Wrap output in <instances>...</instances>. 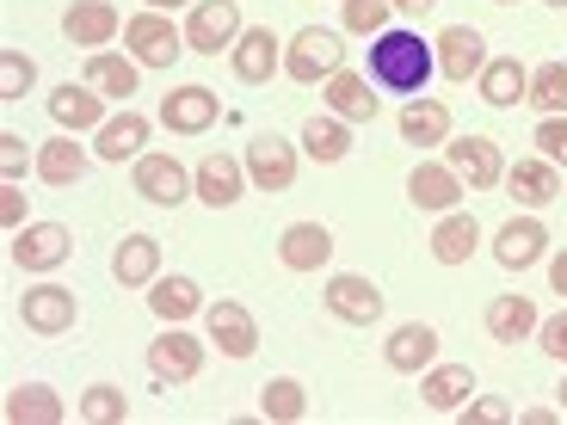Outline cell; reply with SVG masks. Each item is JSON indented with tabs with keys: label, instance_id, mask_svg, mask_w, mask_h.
I'll use <instances>...</instances> for the list:
<instances>
[{
	"label": "cell",
	"instance_id": "ffe728a7",
	"mask_svg": "<svg viewBox=\"0 0 567 425\" xmlns=\"http://www.w3.org/2000/svg\"><path fill=\"white\" fill-rule=\"evenodd\" d=\"M543 247H549V228H543L537 216H512V222L494 235V259L506 271H530L543 259Z\"/></svg>",
	"mask_w": 567,
	"mask_h": 425
},
{
	"label": "cell",
	"instance_id": "83f0119b",
	"mask_svg": "<svg viewBox=\"0 0 567 425\" xmlns=\"http://www.w3.org/2000/svg\"><path fill=\"white\" fill-rule=\"evenodd\" d=\"M50 117H56L62 129H100L105 124V93H93V86H56L50 93Z\"/></svg>",
	"mask_w": 567,
	"mask_h": 425
},
{
	"label": "cell",
	"instance_id": "484cf974",
	"mask_svg": "<svg viewBox=\"0 0 567 425\" xmlns=\"http://www.w3.org/2000/svg\"><path fill=\"white\" fill-rule=\"evenodd\" d=\"M482 321H487V333H494L499 345H525L530 333H537V302L530 297H494Z\"/></svg>",
	"mask_w": 567,
	"mask_h": 425
},
{
	"label": "cell",
	"instance_id": "5b68a950",
	"mask_svg": "<svg viewBox=\"0 0 567 425\" xmlns=\"http://www.w3.org/2000/svg\"><path fill=\"white\" fill-rule=\"evenodd\" d=\"M124 43L136 50L142 69H173V56H185V31H173V19L155 13V7L124 19Z\"/></svg>",
	"mask_w": 567,
	"mask_h": 425
},
{
	"label": "cell",
	"instance_id": "c3c4849f",
	"mask_svg": "<svg viewBox=\"0 0 567 425\" xmlns=\"http://www.w3.org/2000/svg\"><path fill=\"white\" fill-rule=\"evenodd\" d=\"M142 7H155V13H173V7H198V0H142Z\"/></svg>",
	"mask_w": 567,
	"mask_h": 425
},
{
	"label": "cell",
	"instance_id": "4316f807",
	"mask_svg": "<svg viewBox=\"0 0 567 425\" xmlns=\"http://www.w3.org/2000/svg\"><path fill=\"white\" fill-rule=\"evenodd\" d=\"M420 395H425L432 413H456L468 395H475V370L468 364H432L425 370V383H420Z\"/></svg>",
	"mask_w": 567,
	"mask_h": 425
},
{
	"label": "cell",
	"instance_id": "7c38bea8",
	"mask_svg": "<svg viewBox=\"0 0 567 425\" xmlns=\"http://www.w3.org/2000/svg\"><path fill=\"white\" fill-rule=\"evenodd\" d=\"M185 191H192V173L173 155H136V198L161 204V210H179Z\"/></svg>",
	"mask_w": 567,
	"mask_h": 425
},
{
	"label": "cell",
	"instance_id": "30bf717a",
	"mask_svg": "<svg viewBox=\"0 0 567 425\" xmlns=\"http://www.w3.org/2000/svg\"><path fill=\"white\" fill-rule=\"evenodd\" d=\"M204 326H210V345L223 357H254L259 352V326H254V314L241 309V302H204Z\"/></svg>",
	"mask_w": 567,
	"mask_h": 425
},
{
	"label": "cell",
	"instance_id": "e0dca14e",
	"mask_svg": "<svg viewBox=\"0 0 567 425\" xmlns=\"http://www.w3.org/2000/svg\"><path fill=\"white\" fill-rule=\"evenodd\" d=\"M117 31H124V19H117L112 0H74L69 13H62V38L81 43V50H105Z\"/></svg>",
	"mask_w": 567,
	"mask_h": 425
},
{
	"label": "cell",
	"instance_id": "d590c367",
	"mask_svg": "<svg viewBox=\"0 0 567 425\" xmlns=\"http://www.w3.org/2000/svg\"><path fill=\"white\" fill-rule=\"evenodd\" d=\"M302 148H309L321 167H333V160L352 155V129H346V117H309V124H302Z\"/></svg>",
	"mask_w": 567,
	"mask_h": 425
},
{
	"label": "cell",
	"instance_id": "9c48e42d",
	"mask_svg": "<svg viewBox=\"0 0 567 425\" xmlns=\"http://www.w3.org/2000/svg\"><path fill=\"white\" fill-rule=\"evenodd\" d=\"M19 321H25L31 333H69V326L81 321V302H74V290H62V283H31L25 297H19Z\"/></svg>",
	"mask_w": 567,
	"mask_h": 425
},
{
	"label": "cell",
	"instance_id": "3957f363",
	"mask_svg": "<svg viewBox=\"0 0 567 425\" xmlns=\"http://www.w3.org/2000/svg\"><path fill=\"white\" fill-rule=\"evenodd\" d=\"M241 7L235 0H198L192 13H185V50L192 56H223V50H235V38H241Z\"/></svg>",
	"mask_w": 567,
	"mask_h": 425
},
{
	"label": "cell",
	"instance_id": "7bdbcfd3",
	"mask_svg": "<svg viewBox=\"0 0 567 425\" xmlns=\"http://www.w3.org/2000/svg\"><path fill=\"white\" fill-rule=\"evenodd\" d=\"M537 345H543L549 357H561V364H567V309L549 314V321H537Z\"/></svg>",
	"mask_w": 567,
	"mask_h": 425
},
{
	"label": "cell",
	"instance_id": "4fadbf2b",
	"mask_svg": "<svg viewBox=\"0 0 567 425\" xmlns=\"http://www.w3.org/2000/svg\"><path fill=\"white\" fill-rule=\"evenodd\" d=\"M241 160H247V179H254L259 191H290V185H297V148L284 136H254Z\"/></svg>",
	"mask_w": 567,
	"mask_h": 425
},
{
	"label": "cell",
	"instance_id": "681fc988",
	"mask_svg": "<svg viewBox=\"0 0 567 425\" xmlns=\"http://www.w3.org/2000/svg\"><path fill=\"white\" fill-rule=\"evenodd\" d=\"M401 13H425V7H439V0H395Z\"/></svg>",
	"mask_w": 567,
	"mask_h": 425
},
{
	"label": "cell",
	"instance_id": "836d02e7",
	"mask_svg": "<svg viewBox=\"0 0 567 425\" xmlns=\"http://www.w3.org/2000/svg\"><path fill=\"white\" fill-rule=\"evenodd\" d=\"M136 69L142 62L112 56V50H93V56H86V86L105 93V100H130V93H136Z\"/></svg>",
	"mask_w": 567,
	"mask_h": 425
},
{
	"label": "cell",
	"instance_id": "e575fe53",
	"mask_svg": "<svg viewBox=\"0 0 567 425\" xmlns=\"http://www.w3.org/2000/svg\"><path fill=\"white\" fill-rule=\"evenodd\" d=\"M7 419H13V425H62L69 413H62L56 388H43V383H19L13 395H7Z\"/></svg>",
	"mask_w": 567,
	"mask_h": 425
},
{
	"label": "cell",
	"instance_id": "60d3db41",
	"mask_svg": "<svg viewBox=\"0 0 567 425\" xmlns=\"http://www.w3.org/2000/svg\"><path fill=\"white\" fill-rule=\"evenodd\" d=\"M389 13H395V0H346V31H358V38H383L389 31Z\"/></svg>",
	"mask_w": 567,
	"mask_h": 425
},
{
	"label": "cell",
	"instance_id": "f1b7e54d",
	"mask_svg": "<svg viewBox=\"0 0 567 425\" xmlns=\"http://www.w3.org/2000/svg\"><path fill=\"white\" fill-rule=\"evenodd\" d=\"M475 81H482V100L499 105V112L530 93V74H525V62H518V56H487V69L475 74Z\"/></svg>",
	"mask_w": 567,
	"mask_h": 425
},
{
	"label": "cell",
	"instance_id": "4dcf8cb0",
	"mask_svg": "<svg viewBox=\"0 0 567 425\" xmlns=\"http://www.w3.org/2000/svg\"><path fill=\"white\" fill-rule=\"evenodd\" d=\"M142 148H148V117L124 112V117H105L100 124V148H93V155L100 160H136Z\"/></svg>",
	"mask_w": 567,
	"mask_h": 425
},
{
	"label": "cell",
	"instance_id": "f5cc1de1",
	"mask_svg": "<svg viewBox=\"0 0 567 425\" xmlns=\"http://www.w3.org/2000/svg\"><path fill=\"white\" fill-rule=\"evenodd\" d=\"M549 7H561V13H567V0H549Z\"/></svg>",
	"mask_w": 567,
	"mask_h": 425
},
{
	"label": "cell",
	"instance_id": "7dc6e473",
	"mask_svg": "<svg viewBox=\"0 0 567 425\" xmlns=\"http://www.w3.org/2000/svg\"><path fill=\"white\" fill-rule=\"evenodd\" d=\"M549 283H555V297H567V253L549 259Z\"/></svg>",
	"mask_w": 567,
	"mask_h": 425
},
{
	"label": "cell",
	"instance_id": "8d00e7d4",
	"mask_svg": "<svg viewBox=\"0 0 567 425\" xmlns=\"http://www.w3.org/2000/svg\"><path fill=\"white\" fill-rule=\"evenodd\" d=\"M259 413H266V419H278V425H297L302 413H309V395H302L297 376H271V383L259 388Z\"/></svg>",
	"mask_w": 567,
	"mask_h": 425
},
{
	"label": "cell",
	"instance_id": "d6a6232c",
	"mask_svg": "<svg viewBox=\"0 0 567 425\" xmlns=\"http://www.w3.org/2000/svg\"><path fill=\"white\" fill-rule=\"evenodd\" d=\"M38 179L43 185H81L86 179V148L69 136L56 142H38Z\"/></svg>",
	"mask_w": 567,
	"mask_h": 425
},
{
	"label": "cell",
	"instance_id": "f35d334b",
	"mask_svg": "<svg viewBox=\"0 0 567 425\" xmlns=\"http://www.w3.org/2000/svg\"><path fill=\"white\" fill-rule=\"evenodd\" d=\"M81 419L86 425H124L130 419V395H124V388H112V383H93L81 395Z\"/></svg>",
	"mask_w": 567,
	"mask_h": 425
},
{
	"label": "cell",
	"instance_id": "5bb4252c",
	"mask_svg": "<svg viewBox=\"0 0 567 425\" xmlns=\"http://www.w3.org/2000/svg\"><path fill=\"white\" fill-rule=\"evenodd\" d=\"M432 50H439V74H444V81H456V86L475 81V74L487 69V43H482V31H475V25H444Z\"/></svg>",
	"mask_w": 567,
	"mask_h": 425
},
{
	"label": "cell",
	"instance_id": "277c9868",
	"mask_svg": "<svg viewBox=\"0 0 567 425\" xmlns=\"http://www.w3.org/2000/svg\"><path fill=\"white\" fill-rule=\"evenodd\" d=\"M321 302H327V314L346 321V326H377V321H383V309H389V297L370 278H358V271H333L327 290H321Z\"/></svg>",
	"mask_w": 567,
	"mask_h": 425
},
{
	"label": "cell",
	"instance_id": "f546056e",
	"mask_svg": "<svg viewBox=\"0 0 567 425\" xmlns=\"http://www.w3.org/2000/svg\"><path fill=\"white\" fill-rule=\"evenodd\" d=\"M444 136H451V105L444 100H413L401 112V142L408 148H439Z\"/></svg>",
	"mask_w": 567,
	"mask_h": 425
},
{
	"label": "cell",
	"instance_id": "f6af8a7d",
	"mask_svg": "<svg viewBox=\"0 0 567 425\" xmlns=\"http://www.w3.org/2000/svg\"><path fill=\"white\" fill-rule=\"evenodd\" d=\"M463 419H475V425H506L512 407H506V401H463Z\"/></svg>",
	"mask_w": 567,
	"mask_h": 425
},
{
	"label": "cell",
	"instance_id": "ac0fdd59",
	"mask_svg": "<svg viewBox=\"0 0 567 425\" xmlns=\"http://www.w3.org/2000/svg\"><path fill=\"white\" fill-rule=\"evenodd\" d=\"M278 259L284 271H321L333 259V228L327 222H290L278 235Z\"/></svg>",
	"mask_w": 567,
	"mask_h": 425
},
{
	"label": "cell",
	"instance_id": "d4e9b609",
	"mask_svg": "<svg viewBox=\"0 0 567 425\" xmlns=\"http://www.w3.org/2000/svg\"><path fill=\"white\" fill-rule=\"evenodd\" d=\"M112 278L130 283V290H136V283H155L161 278V241L155 235H124L117 253H112Z\"/></svg>",
	"mask_w": 567,
	"mask_h": 425
},
{
	"label": "cell",
	"instance_id": "ee69618b",
	"mask_svg": "<svg viewBox=\"0 0 567 425\" xmlns=\"http://www.w3.org/2000/svg\"><path fill=\"white\" fill-rule=\"evenodd\" d=\"M25 148H31V142L13 136V129L0 136V173H7V185H19V173H25Z\"/></svg>",
	"mask_w": 567,
	"mask_h": 425
},
{
	"label": "cell",
	"instance_id": "d6986e66",
	"mask_svg": "<svg viewBox=\"0 0 567 425\" xmlns=\"http://www.w3.org/2000/svg\"><path fill=\"white\" fill-rule=\"evenodd\" d=\"M408 198L413 210H456V198H463V179H456L451 160H420V167L408 173Z\"/></svg>",
	"mask_w": 567,
	"mask_h": 425
},
{
	"label": "cell",
	"instance_id": "1f68e13d",
	"mask_svg": "<svg viewBox=\"0 0 567 425\" xmlns=\"http://www.w3.org/2000/svg\"><path fill=\"white\" fill-rule=\"evenodd\" d=\"M148 309H155L167 326H179V321H192V314L204 309V290L192 278H155L148 283Z\"/></svg>",
	"mask_w": 567,
	"mask_h": 425
},
{
	"label": "cell",
	"instance_id": "2e32d148",
	"mask_svg": "<svg viewBox=\"0 0 567 425\" xmlns=\"http://www.w3.org/2000/svg\"><path fill=\"white\" fill-rule=\"evenodd\" d=\"M148 370H155V383H192L204 370V345L192 340V333H179V326H167L155 345H148Z\"/></svg>",
	"mask_w": 567,
	"mask_h": 425
},
{
	"label": "cell",
	"instance_id": "8fae6325",
	"mask_svg": "<svg viewBox=\"0 0 567 425\" xmlns=\"http://www.w3.org/2000/svg\"><path fill=\"white\" fill-rule=\"evenodd\" d=\"M321 100L333 117H346V124H377V112H383V100H377V81H364V74L352 69H333L321 86Z\"/></svg>",
	"mask_w": 567,
	"mask_h": 425
},
{
	"label": "cell",
	"instance_id": "603a6c76",
	"mask_svg": "<svg viewBox=\"0 0 567 425\" xmlns=\"http://www.w3.org/2000/svg\"><path fill=\"white\" fill-rule=\"evenodd\" d=\"M518 204H530V210H543V204L561 198V167L555 160H518V167H506V179H499Z\"/></svg>",
	"mask_w": 567,
	"mask_h": 425
},
{
	"label": "cell",
	"instance_id": "7402d4cb",
	"mask_svg": "<svg viewBox=\"0 0 567 425\" xmlns=\"http://www.w3.org/2000/svg\"><path fill=\"white\" fill-rule=\"evenodd\" d=\"M383 357H389V370H401V376H420V370H432V357H439V333H432L425 321H408V326L389 333Z\"/></svg>",
	"mask_w": 567,
	"mask_h": 425
},
{
	"label": "cell",
	"instance_id": "52a82bcc",
	"mask_svg": "<svg viewBox=\"0 0 567 425\" xmlns=\"http://www.w3.org/2000/svg\"><path fill=\"white\" fill-rule=\"evenodd\" d=\"M228 62H235V81L241 86H266L271 74H284V43L271 25H247L241 38H235V50H228Z\"/></svg>",
	"mask_w": 567,
	"mask_h": 425
},
{
	"label": "cell",
	"instance_id": "bcb514c9",
	"mask_svg": "<svg viewBox=\"0 0 567 425\" xmlns=\"http://www.w3.org/2000/svg\"><path fill=\"white\" fill-rule=\"evenodd\" d=\"M0 222L13 228V235L25 228V191H19V185H7V191H0Z\"/></svg>",
	"mask_w": 567,
	"mask_h": 425
},
{
	"label": "cell",
	"instance_id": "44dd1931",
	"mask_svg": "<svg viewBox=\"0 0 567 425\" xmlns=\"http://www.w3.org/2000/svg\"><path fill=\"white\" fill-rule=\"evenodd\" d=\"M451 167H456V179H468L475 191H487V185L506 179V160H499L494 136H456L451 142Z\"/></svg>",
	"mask_w": 567,
	"mask_h": 425
},
{
	"label": "cell",
	"instance_id": "8992f818",
	"mask_svg": "<svg viewBox=\"0 0 567 425\" xmlns=\"http://www.w3.org/2000/svg\"><path fill=\"white\" fill-rule=\"evenodd\" d=\"M7 253H13L19 271H56V266H69V259H74V235L62 222H25Z\"/></svg>",
	"mask_w": 567,
	"mask_h": 425
},
{
	"label": "cell",
	"instance_id": "816d5d0a",
	"mask_svg": "<svg viewBox=\"0 0 567 425\" xmlns=\"http://www.w3.org/2000/svg\"><path fill=\"white\" fill-rule=\"evenodd\" d=\"M494 7H518V0H494Z\"/></svg>",
	"mask_w": 567,
	"mask_h": 425
},
{
	"label": "cell",
	"instance_id": "ba28073f",
	"mask_svg": "<svg viewBox=\"0 0 567 425\" xmlns=\"http://www.w3.org/2000/svg\"><path fill=\"white\" fill-rule=\"evenodd\" d=\"M192 191H198L210 210L241 204V191H247V160H235L228 148H210V155L198 160V173H192Z\"/></svg>",
	"mask_w": 567,
	"mask_h": 425
},
{
	"label": "cell",
	"instance_id": "6da1fadb",
	"mask_svg": "<svg viewBox=\"0 0 567 425\" xmlns=\"http://www.w3.org/2000/svg\"><path fill=\"white\" fill-rule=\"evenodd\" d=\"M432 69H439V56H432V43L420 31H383L370 43V81L383 93H425Z\"/></svg>",
	"mask_w": 567,
	"mask_h": 425
},
{
	"label": "cell",
	"instance_id": "cb8c5ba5",
	"mask_svg": "<svg viewBox=\"0 0 567 425\" xmlns=\"http://www.w3.org/2000/svg\"><path fill=\"white\" fill-rule=\"evenodd\" d=\"M475 247H482V222L468 210H444V222L432 228V259H439V266H468Z\"/></svg>",
	"mask_w": 567,
	"mask_h": 425
},
{
	"label": "cell",
	"instance_id": "f907efd6",
	"mask_svg": "<svg viewBox=\"0 0 567 425\" xmlns=\"http://www.w3.org/2000/svg\"><path fill=\"white\" fill-rule=\"evenodd\" d=\"M555 395H561V413H567V376H561V388H555Z\"/></svg>",
	"mask_w": 567,
	"mask_h": 425
},
{
	"label": "cell",
	"instance_id": "ab89813d",
	"mask_svg": "<svg viewBox=\"0 0 567 425\" xmlns=\"http://www.w3.org/2000/svg\"><path fill=\"white\" fill-rule=\"evenodd\" d=\"M38 86V62L25 50H0V100H25Z\"/></svg>",
	"mask_w": 567,
	"mask_h": 425
},
{
	"label": "cell",
	"instance_id": "74e56055",
	"mask_svg": "<svg viewBox=\"0 0 567 425\" xmlns=\"http://www.w3.org/2000/svg\"><path fill=\"white\" fill-rule=\"evenodd\" d=\"M525 105H537L543 117H561L567 112V62H543V69L530 74Z\"/></svg>",
	"mask_w": 567,
	"mask_h": 425
},
{
	"label": "cell",
	"instance_id": "7a4b0ae2",
	"mask_svg": "<svg viewBox=\"0 0 567 425\" xmlns=\"http://www.w3.org/2000/svg\"><path fill=\"white\" fill-rule=\"evenodd\" d=\"M333 69H346V50L333 31L321 25H302L297 38L284 43V81H297V86H321Z\"/></svg>",
	"mask_w": 567,
	"mask_h": 425
},
{
	"label": "cell",
	"instance_id": "b9f144b4",
	"mask_svg": "<svg viewBox=\"0 0 567 425\" xmlns=\"http://www.w3.org/2000/svg\"><path fill=\"white\" fill-rule=\"evenodd\" d=\"M537 148H543V160L567 167V117H543V124H537Z\"/></svg>",
	"mask_w": 567,
	"mask_h": 425
},
{
	"label": "cell",
	"instance_id": "9a60e30c",
	"mask_svg": "<svg viewBox=\"0 0 567 425\" xmlns=\"http://www.w3.org/2000/svg\"><path fill=\"white\" fill-rule=\"evenodd\" d=\"M216 117H223V100H216L210 86H173L167 105H161V124H167L173 136H204Z\"/></svg>",
	"mask_w": 567,
	"mask_h": 425
}]
</instances>
